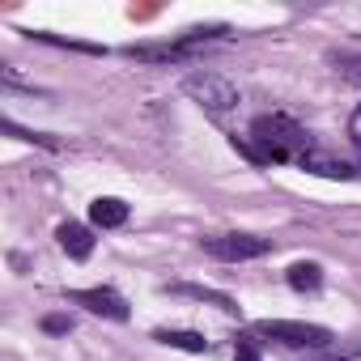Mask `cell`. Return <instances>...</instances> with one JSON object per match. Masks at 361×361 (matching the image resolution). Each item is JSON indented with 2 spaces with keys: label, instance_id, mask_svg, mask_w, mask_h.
I'll return each mask as SVG.
<instances>
[{
  "label": "cell",
  "instance_id": "1",
  "mask_svg": "<svg viewBox=\"0 0 361 361\" xmlns=\"http://www.w3.org/2000/svg\"><path fill=\"white\" fill-rule=\"evenodd\" d=\"M251 140L259 145V153L268 161H298L302 153H310V132L302 123H293L289 115H259L251 123Z\"/></svg>",
  "mask_w": 361,
  "mask_h": 361
},
{
  "label": "cell",
  "instance_id": "2",
  "mask_svg": "<svg viewBox=\"0 0 361 361\" xmlns=\"http://www.w3.org/2000/svg\"><path fill=\"white\" fill-rule=\"evenodd\" d=\"M183 94L196 106H204V111H230V106H238V85L226 81L221 73H188L183 77Z\"/></svg>",
  "mask_w": 361,
  "mask_h": 361
},
{
  "label": "cell",
  "instance_id": "3",
  "mask_svg": "<svg viewBox=\"0 0 361 361\" xmlns=\"http://www.w3.org/2000/svg\"><path fill=\"white\" fill-rule=\"evenodd\" d=\"M255 336H268V340L289 344V348H327L331 344L327 327H319V323H293V319H264V323H255Z\"/></svg>",
  "mask_w": 361,
  "mask_h": 361
},
{
  "label": "cell",
  "instance_id": "4",
  "mask_svg": "<svg viewBox=\"0 0 361 361\" xmlns=\"http://www.w3.org/2000/svg\"><path fill=\"white\" fill-rule=\"evenodd\" d=\"M213 259H226V264H243V259H264L272 251L268 238H255V234H221V238H204L200 243Z\"/></svg>",
  "mask_w": 361,
  "mask_h": 361
},
{
  "label": "cell",
  "instance_id": "5",
  "mask_svg": "<svg viewBox=\"0 0 361 361\" xmlns=\"http://www.w3.org/2000/svg\"><path fill=\"white\" fill-rule=\"evenodd\" d=\"M68 302H77V306H85V310H94L102 319H115V323H128V314H132L128 302L115 289H73Z\"/></svg>",
  "mask_w": 361,
  "mask_h": 361
},
{
  "label": "cell",
  "instance_id": "6",
  "mask_svg": "<svg viewBox=\"0 0 361 361\" xmlns=\"http://www.w3.org/2000/svg\"><path fill=\"white\" fill-rule=\"evenodd\" d=\"M298 166H302L306 174H319V178H340V183H348V178H357V174H361L353 161H344V157H331V153H323V149H310V153H302V157H298Z\"/></svg>",
  "mask_w": 361,
  "mask_h": 361
},
{
  "label": "cell",
  "instance_id": "7",
  "mask_svg": "<svg viewBox=\"0 0 361 361\" xmlns=\"http://www.w3.org/2000/svg\"><path fill=\"white\" fill-rule=\"evenodd\" d=\"M56 238H60V247H64L68 259H90V255H94V234H90V226L64 221V226L56 230Z\"/></svg>",
  "mask_w": 361,
  "mask_h": 361
},
{
  "label": "cell",
  "instance_id": "8",
  "mask_svg": "<svg viewBox=\"0 0 361 361\" xmlns=\"http://www.w3.org/2000/svg\"><path fill=\"white\" fill-rule=\"evenodd\" d=\"M123 221H128V204H123V200L98 196V200L90 204V226H98V230H119Z\"/></svg>",
  "mask_w": 361,
  "mask_h": 361
},
{
  "label": "cell",
  "instance_id": "9",
  "mask_svg": "<svg viewBox=\"0 0 361 361\" xmlns=\"http://www.w3.org/2000/svg\"><path fill=\"white\" fill-rule=\"evenodd\" d=\"M153 340L166 348H183V353H209V340L200 331H183V327H157Z\"/></svg>",
  "mask_w": 361,
  "mask_h": 361
},
{
  "label": "cell",
  "instance_id": "10",
  "mask_svg": "<svg viewBox=\"0 0 361 361\" xmlns=\"http://www.w3.org/2000/svg\"><path fill=\"white\" fill-rule=\"evenodd\" d=\"M285 281H289V289H298V293H314L319 285H323V268L319 264H293L289 272H285Z\"/></svg>",
  "mask_w": 361,
  "mask_h": 361
},
{
  "label": "cell",
  "instance_id": "11",
  "mask_svg": "<svg viewBox=\"0 0 361 361\" xmlns=\"http://www.w3.org/2000/svg\"><path fill=\"white\" fill-rule=\"evenodd\" d=\"M170 293H188V298H200V302H217L226 314H238V302L234 298H226V293H217V289H204V285H166Z\"/></svg>",
  "mask_w": 361,
  "mask_h": 361
},
{
  "label": "cell",
  "instance_id": "12",
  "mask_svg": "<svg viewBox=\"0 0 361 361\" xmlns=\"http://www.w3.org/2000/svg\"><path fill=\"white\" fill-rule=\"evenodd\" d=\"M39 43H51V47H73V51H85V56H106V47L98 43H77V39H60V35H30Z\"/></svg>",
  "mask_w": 361,
  "mask_h": 361
},
{
  "label": "cell",
  "instance_id": "13",
  "mask_svg": "<svg viewBox=\"0 0 361 361\" xmlns=\"http://www.w3.org/2000/svg\"><path fill=\"white\" fill-rule=\"evenodd\" d=\"M0 128H5V136H13V140H30V145H47V149H56V140H51V136H39V132H26V128H18L13 119H5V123H0Z\"/></svg>",
  "mask_w": 361,
  "mask_h": 361
},
{
  "label": "cell",
  "instance_id": "14",
  "mask_svg": "<svg viewBox=\"0 0 361 361\" xmlns=\"http://www.w3.org/2000/svg\"><path fill=\"white\" fill-rule=\"evenodd\" d=\"M43 331H73V319L68 314H47L43 319Z\"/></svg>",
  "mask_w": 361,
  "mask_h": 361
},
{
  "label": "cell",
  "instance_id": "15",
  "mask_svg": "<svg viewBox=\"0 0 361 361\" xmlns=\"http://www.w3.org/2000/svg\"><path fill=\"white\" fill-rule=\"evenodd\" d=\"M348 136L361 145V106H357V111H353V119H348Z\"/></svg>",
  "mask_w": 361,
  "mask_h": 361
},
{
  "label": "cell",
  "instance_id": "16",
  "mask_svg": "<svg viewBox=\"0 0 361 361\" xmlns=\"http://www.w3.org/2000/svg\"><path fill=\"white\" fill-rule=\"evenodd\" d=\"M234 361H259V353H255L251 344H238V353H234Z\"/></svg>",
  "mask_w": 361,
  "mask_h": 361
}]
</instances>
